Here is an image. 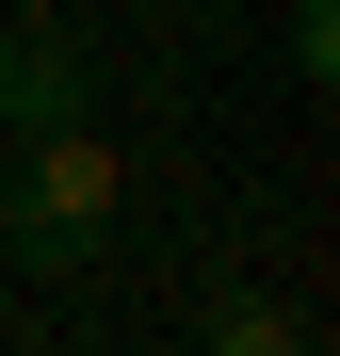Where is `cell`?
Segmentation results:
<instances>
[{
	"label": "cell",
	"mask_w": 340,
	"mask_h": 356,
	"mask_svg": "<svg viewBox=\"0 0 340 356\" xmlns=\"http://www.w3.org/2000/svg\"><path fill=\"white\" fill-rule=\"evenodd\" d=\"M113 195H130V178H113L97 130H33V162H17V243H33V259H81L97 227H113Z\"/></svg>",
	"instance_id": "6da1fadb"
},
{
	"label": "cell",
	"mask_w": 340,
	"mask_h": 356,
	"mask_svg": "<svg viewBox=\"0 0 340 356\" xmlns=\"http://www.w3.org/2000/svg\"><path fill=\"white\" fill-rule=\"evenodd\" d=\"M0 130H81V49L65 33H0Z\"/></svg>",
	"instance_id": "7a4b0ae2"
},
{
	"label": "cell",
	"mask_w": 340,
	"mask_h": 356,
	"mask_svg": "<svg viewBox=\"0 0 340 356\" xmlns=\"http://www.w3.org/2000/svg\"><path fill=\"white\" fill-rule=\"evenodd\" d=\"M211 356H308V324L275 308V291H227V308H211Z\"/></svg>",
	"instance_id": "3957f363"
}]
</instances>
